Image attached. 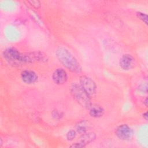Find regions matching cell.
Segmentation results:
<instances>
[{"label":"cell","instance_id":"obj_7","mask_svg":"<svg viewBox=\"0 0 148 148\" xmlns=\"http://www.w3.org/2000/svg\"><path fill=\"white\" fill-rule=\"evenodd\" d=\"M96 138V135L94 132H86L83 134L79 140L72 145L71 147H84L87 145L93 142Z\"/></svg>","mask_w":148,"mask_h":148},{"label":"cell","instance_id":"obj_6","mask_svg":"<svg viewBox=\"0 0 148 148\" xmlns=\"http://www.w3.org/2000/svg\"><path fill=\"white\" fill-rule=\"evenodd\" d=\"M115 134L121 140H128L132 136V130L128 125L124 124L116 128Z\"/></svg>","mask_w":148,"mask_h":148},{"label":"cell","instance_id":"obj_14","mask_svg":"<svg viewBox=\"0 0 148 148\" xmlns=\"http://www.w3.org/2000/svg\"><path fill=\"white\" fill-rule=\"evenodd\" d=\"M136 15H137V17L140 20H141L146 24H147V16L146 14L139 12H137Z\"/></svg>","mask_w":148,"mask_h":148},{"label":"cell","instance_id":"obj_9","mask_svg":"<svg viewBox=\"0 0 148 148\" xmlns=\"http://www.w3.org/2000/svg\"><path fill=\"white\" fill-rule=\"evenodd\" d=\"M52 79L56 84H62L67 81L68 74L63 68H57L52 75Z\"/></svg>","mask_w":148,"mask_h":148},{"label":"cell","instance_id":"obj_12","mask_svg":"<svg viewBox=\"0 0 148 148\" xmlns=\"http://www.w3.org/2000/svg\"><path fill=\"white\" fill-rule=\"evenodd\" d=\"M89 128V125L85 120H81L79 121L75 126L76 131L80 134L86 133Z\"/></svg>","mask_w":148,"mask_h":148},{"label":"cell","instance_id":"obj_13","mask_svg":"<svg viewBox=\"0 0 148 148\" xmlns=\"http://www.w3.org/2000/svg\"><path fill=\"white\" fill-rule=\"evenodd\" d=\"M76 135V130H69L66 133V139L68 140L71 141V140H72L75 138Z\"/></svg>","mask_w":148,"mask_h":148},{"label":"cell","instance_id":"obj_17","mask_svg":"<svg viewBox=\"0 0 148 148\" xmlns=\"http://www.w3.org/2000/svg\"><path fill=\"white\" fill-rule=\"evenodd\" d=\"M143 119H145L146 121L147 120L148 116H147V112L143 113Z\"/></svg>","mask_w":148,"mask_h":148},{"label":"cell","instance_id":"obj_18","mask_svg":"<svg viewBox=\"0 0 148 148\" xmlns=\"http://www.w3.org/2000/svg\"><path fill=\"white\" fill-rule=\"evenodd\" d=\"M145 105L146 106V107H147V98H146L144 102H143Z\"/></svg>","mask_w":148,"mask_h":148},{"label":"cell","instance_id":"obj_10","mask_svg":"<svg viewBox=\"0 0 148 148\" xmlns=\"http://www.w3.org/2000/svg\"><path fill=\"white\" fill-rule=\"evenodd\" d=\"M38 76L32 71L25 70L21 73V79L26 84H33L38 80Z\"/></svg>","mask_w":148,"mask_h":148},{"label":"cell","instance_id":"obj_8","mask_svg":"<svg viewBox=\"0 0 148 148\" xmlns=\"http://www.w3.org/2000/svg\"><path fill=\"white\" fill-rule=\"evenodd\" d=\"M135 58L129 54L122 56L119 61L120 66L125 71L131 69L135 65Z\"/></svg>","mask_w":148,"mask_h":148},{"label":"cell","instance_id":"obj_4","mask_svg":"<svg viewBox=\"0 0 148 148\" xmlns=\"http://www.w3.org/2000/svg\"><path fill=\"white\" fill-rule=\"evenodd\" d=\"M48 60V57L44 53L39 51H34L24 53V64L34 63L36 62H45Z\"/></svg>","mask_w":148,"mask_h":148},{"label":"cell","instance_id":"obj_5","mask_svg":"<svg viewBox=\"0 0 148 148\" xmlns=\"http://www.w3.org/2000/svg\"><path fill=\"white\" fill-rule=\"evenodd\" d=\"M80 85L90 95H94L97 91V86L95 82L90 77L83 75L80 77Z\"/></svg>","mask_w":148,"mask_h":148},{"label":"cell","instance_id":"obj_3","mask_svg":"<svg viewBox=\"0 0 148 148\" xmlns=\"http://www.w3.org/2000/svg\"><path fill=\"white\" fill-rule=\"evenodd\" d=\"M3 56L6 61L11 65L19 66L24 64V53H20L16 48H7L3 52Z\"/></svg>","mask_w":148,"mask_h":148},{"label":"cell","instance_id":"obj_2","mask_svg":"<svg viewBox=\"0 0 148 148\" xmlns=\"http://www.w3.org/2000/svg\"><path fill=\"white\" fill-rule=\"evenodd\" d=\"M70 92L74 99L83 108L88 109L92 105L90 95L80 84L73 83L71 86Z\"/></svg>","mask_w":148,"mask_h":148},{"label":"cell","instance_id":"obj_16","mask_svg":"<svg viewBox=\"0 0 148 148\" xmlns=\"http://www.w3.org/2000/svg\"><path fill=\"white\" fill-rule=\"evenodd\" d=\"M61 113L57 111V110H53V112H52V116L56 119H60L61 118Z\"/></svg>","mask_w":148,"mask_h":148},{"label":"cell","instance_id":"obj_15","mask_svg":"<svg viewBox=\"0 0 148 148\" xmlns=\"http://www.w3.org/2000/svg\"><path fill=\"white\" fill-rule=\"evenodd\" d=\"M32 6L36 9H38L40 6V2L39 1H27Z\"/></svg>","mask_w":148,"mask_h":148},{"label":"cell","instance_id":"obj_11","mask_svg":"<svg viewBox=\"0 0 148 148\" xmlns=\"http://www.w3.org/2000/svg\"><path fill=\"white\" fill-rule=\"evenodd\" d=\"M89 114L94 118H99L103 116L104 113L103 109L97 104H92L88 109Z\"/></svg>","mask_w":148,"mask_h":148},{"label":"cell","instance_id":"obj_1","mask_svg":"<svg viewBox=\"0 0 148 148\" xmlns=\"http://www.w3.org/2000/svg\"><path fill=\"white\" fill-rule=\"evenodd\" d=\"M56 56L59 61L71 72L79 73L82 68L75 56L65 47H58L56 51Z\"/></svg>","mask_w":148,"mask_h":148}]
</instances>
